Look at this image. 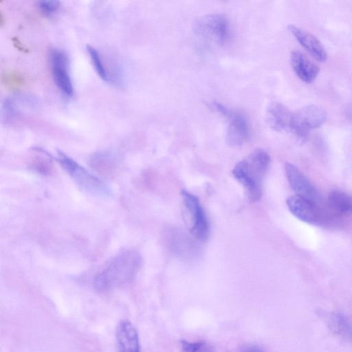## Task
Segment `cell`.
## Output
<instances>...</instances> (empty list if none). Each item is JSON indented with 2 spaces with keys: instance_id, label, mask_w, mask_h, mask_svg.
Returning a JSON list of instances; mask_svg holds the SVG:
<instances>
[{
  "instance_id": "1",
  "label": "cell",
  "mask_w": 352,
  "mask_h": 352,
  "mask_svg": "<svg viewBox=\"0 0 352 352\" xmlns=\"http://www.w3.org/2000/svg\"><path fill=\"white\" fill-rule=\"evenodd\" d=\"M140 264V255L135 250L120 251L96 276L95 288L104 292L130 283L135 278Z\"/></svg>"
},
{
  "instance_id": "2",
  "label": "cell",
  "mask_w": 352,
  "mask_h": 352,
  "mask_svg": "<svg viewBox=\"0 0 352 352\" xmlns=\"http://www.w3.org/2000/svg\"><path fill=\"white\" fill-rule=\"evenodd\" d=\"M270 156L263 148H256L239 162L232 170L234 177L243 186L248 198L255 202L262 196V182L270 164Z\"/></svg>"
},
{
  "instance_id": "3",
  "label": "cell",
  "mask_w": 352,
  "mask_h": 352,
  "mask_svg": "<svg viewBox=\"0 0 352 352\" xmlns=\"http://www.w3.org/2000/svg\"><path fill=\"white\" fill-rule=\"evenodd\" d=\"M326 111L316 105H307L293 112L290 131L301 142L311 129L322 126L327 120Z\"/></svg>"
},
{
  "instance_id": "4",
  "label": "cell",
  "mask_w": 352,
  "mask_h": 352,
  "mask_svg": "<svg viewBox=\"0 0 352 352\" xmlns=\"http://www.w3.org/2000/svg\"><path fill=\"white\" fill-rule=\"evenodd\" d=\"M193 30L199 37L217 45H223L229 37V22L221 14H208L199 17L195 20Z\"/></svg>"
},
{
  "instance_id": "5",
  "label": "cell",
  "mask_w": 352,
  "mask_h": 352,
  "mask_svg": "<svg viewBox=\"0 0 352 352\" xmlns=\"http://www.w3.org/2000/svg\"><path fill=\"white\" fill-rule=\"evenodd\" d=\"M57 160L76 183L84 190L98 195H105L109 193V189L103 182L65 154L59 151Z\"/></svg>"
},
{
  "instance_id": "6",
  "label": "cell",
  "mask_w": 352,
  "mask_h": 352,
  "mask_svg": "<svg viewBox=\"0 0 352 352\" xmlns=\"http://www.w3.org/2000/svg\"><path fill=\"white\" fill-rule=\"evenodd\" d=\"M214 109L223 116L228 123L226 140L231 146H239L249 138V126L246 118L241 113L232 110L225 105L214 102Z\"/></svg>"
},
{
  "instance_id": "7",
  "label": "cell",
  "mask_w": 352,
  "mask_h": 352,
  "mask_svg": "<svg viewBox=\"0 0 352 352\" xmlns=\"http://www.w3.org/2000/svg\"><path fill=\"white\" fill-rule=\"evenodd\" d=\"M183 202L192 221L191 232L200 241L207 240L209 224L206 213L198 198L187 190L182 191Z\"/></svg>"
},
{
  "instance_id": "8",
  "label": "cell",
  "mask_w": 352,
  "mask_h": 352,
  "mask_svg": "<svg viewBox=\"0 0 352 352\" xmlns=\"http://www.w3.org/2000/svg\"><path fill=\"white\" fill-rule=\"evenodd\" d=\"M50 60L56 85L65 95L72 96L74 87L69 74V60L67 55L60 50H53L50 52Z\"/></svg>"
},
{
  "instance_id": "9",
  "label": "cell",
  "mask_w": 352,
  "mask_h": 352,
  "mask_svg": "<svg viewBox=\"0 0 352 352\" xmlns=\"http://www.w3.org/2000/svg\"><path fill=\"white\" fill-rule=\"evenodd\" d=\"M285 170L289 184L296 194L316 204L319 199L318 193L305 175L295 165L289 162L285 163Z\"/></svg>"
},
{
  "instance_id": "10",
  "label": "cell",
  "mask_w": 352,
  "mask_h": 352,
  "mask_svg": "<svg viewBox=\"0 0 352 352\" xmlns=\"http://www.w3.org/2000/svg\"><path fill=\"white\" fill-rule=\"evenodd\" d=\"M286 203L291 213L299 220L307 223H315L318 221L317 206L311 201L296 195L289 197Z\"/></svg>"
},
{
  "instance_id": "11",
  "label": "cell",
  "mask_w": 352,
  "mask_h": 352,
  "mask_svg": "<svg viewBox=\"0 0 352 352\" xmlns=\"http://www.w3.org/2000/svg\"><path fill=\"white\" fill-rule=\"evenodd\" d=\"M116 341L119 352H140L138 331L127 320H123L118 324Z\"/></svg>"
},
{
  "instance_id": "12",
  "label": "cell",
  "mask_w": 352,
  "mask_h": 352,
  "mask_svg": "<svg viewBox=\"0 0 352 352\" xmlns=\"http://www.w3.org/2000/svg\"><path fill=\"white\" fill-rule=\"evenodd\" d=\"M293 112L281 103L271 102L266 111V122L274 131H290Z\"/></svg>"
},
{
  "instance_id": "13",
  "label": "cell",
  "mask_w": 352,
  "mask_h": 352,
  "mask_svg": "<svg viewBox=\"0 0 352 352\" xmlns=\"http://www.w3.org/2000/svg\"><path fill=\"white\" fill-rule=\"evenodd\" d=\"M288 30L299 43L316 60L320 62L327 60V52L314 35L294 25H289Z\"/></svg>"
},
{
  "instance_id": "14",
  "label": "cell",
  "mask_w": 352,
  "mask_h": 352,
  "mask_svg": "<svg viewBox=\"0 0 352 352\" xmlns=\"http://www.w3.org/2000/svg\"><path fill=\"white\" fill-rule=\"evenodd\" d=\"M290 62L297 76L307 83L313 82L319 73L318 67L299 51L291 53Z\"/></svg>"
},
{
  "instance_id": "15",
  "label": "cell",
  "mask_w": 352,
  "mask_h": 352,
  "mask_svg": "<svg viewBox=\"0 0 352 352\" xmlns=\"http://www.w3.org/2000/svg\"><path fill=\"white\" fill-rule=\"evenodd\" d=\"M328 325L333 334L352 345V322L344 314L338 311L330 314Z\"/></svg>"
},
{
  "instance_id": "16",
  "label": "cell",
  "mask_w": 352,
  "mask_h": 352,
  "mask_svg": "<svg viewBox=\"0 0 352 352\" xmlns=\"http://www.w3.org/2000/svg\"><path fill=\"white\" fill-rule=\"evenodd\" d=\"M330 210L337 215H352V196L340 190H332L327 197Z\"/></svg>"
},
{
  "instance_id": "17",
  "label": "cell",
  "mask_w": 352,
  "mask_h": 352,
  "mask_svg": "<svg viewBox=\"0 0 352 352\" xmlns=\"http://www.w3.org/2000/svg\"><path fill=\"white\" fill-rule=\"evenodd\" d=\"M87 50L91 60L92 64L100 78L104 81L111 80V78L109 77V74L105 67L104 66V64L98 51L90 45H87Z\"/></svg>"
},
{
  "instance_id": "18",
  "label": "cell",
  "mask_w": 352,
  "mask_h": 352,
  "mask_svg": "<svg viewBox=\"0 0 352 352\" xmlns=\"http://www.w3.org/2000/svg\"><path fill=\"white\" fill-rule=\"evenodd\" d=\"M107 157L106 155H98L94 157L92 164L97 171L104 174L113 171V162Z\"/></svg>"
},
{
  "instance_id": "19",
  "label": "cell",
  "mask_w": 352,
  "mask_h": 352,
  "mask_svg": "<svg viewBox=\"0 0 352 352\" xmlns=\"http://www.w3.org/2000/svg\"><path fill=\"white\" fill-rule=\"evenodd\" d=\"M181 346V352H211L209 346L203 342H190L183 340Z\"/></svg>"
},
{
  "instance_id": "20",
  "label": "cell",
  "mask_w": 352,
  "mask_h": 352,
  "mask_svg": "<svg viewBox=\"0 0 352 352\" xmlns=\"http://www.w3.org/2000/svg\"><path fill=\"white\" fill-rule=\"evenodd\" d=\"M38 5L42 13L47 16L53 15L59 8V2L57 1H41Z\"/></svg>"
}]
</instances>
